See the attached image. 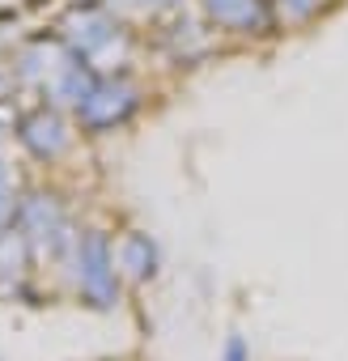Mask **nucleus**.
Returning <instances> with one entry per match:
<instances>
[{"mask_svg":"<svg viewBox=\"0 0 348 361\" xmlns=\"http://www.w3.org/2000/svg\"><path fill=\"white\" fill-rule=\"evenodd\" d=\"M272 9H276V18L297 26V22H310L318 13V0H272Z\"/></svg>","mask_w":348,"mask_h":361,"instance_id":"obj_9","label":"nucleus"},{"mask_svg":"<svg viewBox=\"0 0 348 361\" xmlns=\"http://www.w3.org/2000/svg\"><path fill=\"white\" fill-rule=\"evenodd\" d=\"M111 5H123V9H140V13H166V9H179L183 0H111Z\"/></svg>","mask_w":348,"mask_h":361,"instance_id":"obj_11","label":"nucleus"},{"mask_svg":"<svg viewBox=\"0 0 348 361\" xmlns=\"http://www.w3.org/2000/svg\"><path fill=\"white\" fill-rule=\"evenodd\" d=\"M200 9L225 35H268L276 26L272 0H200Z\"/></svg>","mask_w":348,"mask_h":361,"instance_id":"obj_5","label":"nucleus"},{"mask_svg":"<svg viewBox=\"0 0 348 361\" xmlns=\"http://www.w3.org/2000/svg\"><path fill=\"white\" fill-rule=\"evenodd\" d=\"M18 196H13V183H9V174H5V166H0V230H9L13 221H18Z\"/></svg>","mask_w":348,"mask_h":361,"instance_id":"obj_10","label":"nucleus"},{"mask_svg":"<svg viewBox=\"0 0 348 361\" xmlns=\"http://www.w3.org/2000/svg\"><path fill=\"white\" fill-rule=\"evenodd\" d=\"M166 43L174 47V60H183V64H192V60L209 56V47H213L209 30H204L200 22H174V26L166 30Z\"/></svg>","mask_w":348,"mask_h":361,"instance_id":"obj_8","label":"nucleus"},{"mask_svg":"<svg viewBox=\"0 0 348 361\" xmlns=\"http://www.w3.org/2000/svg\"><path fill=\"white\" fill-rule=\"evenodd\" d=\"M136 111H140V85L132 81L128 68H119V73H102L98 77L94 94L77 106V123L85 132H115Z\"/></svg>","mask_w":348,"mask_h":361,"instance_id":"obj_2","label":"nucleus"},{"mask_svg":"<svg viewBox=\"0 0 348 361\" xmlns=\"http://www.w3.org/2000/svg\"><path fill=\"white\" fill-rule=\"evenodd\" d=\"M77 289L89 306H115L119 293V272H115V247L106 243V234L89 230L85 238H77Z\"/></svg>","mask_w":348,"mask_h":361,"instance_id":"obj_3","label":"nucleus"},{"mask_svg":"<svg viewBox=\"0 0 348 361\" xmlns=\"http://www.w3.org/2000/svg\"><path fill=\"white\" fill-rule=\"evenodd\" d=\"M225 361H247V344H242V336H230V344H225Z\"/></svg>","mask_w":348,"mask_h":361,"instance_id":"obj_12","label":"nucleus"},{"mask_svg":"<svg viewBox=\"0 0 348 361\" xmlns=\"http://www.w3.org/2000/svg\"><path fill=\"white\" fill-rule=\"evenodd\" d=\"M115 272H123L128 281H149L157 272V243L140 230H128L115 247Z\"/></svg>","mask_w":348,"mask_h":361,"instance_id":"obj_7","label":"nucleus"},{"mask_svg":"<svg viewBox=\"0 0 348 361\" xmlns=\"http://www.w3.org/2000/svg\"><path fill=\"white\" fill-rule=\"evenodd\" d=\"M18 234L30 243V247H56L60 238H68V226H64V209H60V200L56 196H43V192H35V196H26L22 204H18Z\"/></svg>","mask_w":348,"mask_h":361,"instance_id":"obj_6","label":"nucleus"},{"mask_svg":"<svg viewBox=\"0 0 348 361\" xmlns=\"http://www.w3.org/2000/svg\"><path fill=\"white\" fill-rule=\"evenodd\" d=\"M60 43H64L73 56L89 60L98 73L111 68V64H106L111 56L123 60V51H128V35H123L119 18L102 5V0H73L68 13L60 18Z\"/></svg>","mask_w":348,"mask_h":361,"instance_id":"obj_1","label":"nucleus"},{"mask_svg":"<svg viewBox=\"0 0 348 361\" xmlns=\"http://www.w3.org/2000/svg\"><path fill=\"white\" fill-rule=\"evenodd\" d=\"M18 140L30 157L39 161H56L68 153L73 145V132H68V119L56 111V106H35L30 115L18 119Z\"/></svg>","mask_w":348,"mask_h":361,"instance_id":"obj_4","label":"nucleus"}]
</instances>
